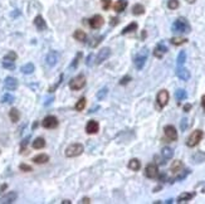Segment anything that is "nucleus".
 I'll return each instance as SVG.
<instances>
[{
    "label": "nucleus",
    "mask_w": 205,
    "mask_h": 204,
    "mask_svg": "<svg viewBox=\"0 0 205 204\" xmlns=\"http://www.w3.org/2000/svg\"><path fill=\"white\" fill-rule=\"evenodd\" d=\"M171 29L172 32H177V33H189L191 30V27L185 18H179L174 22Z\"/></svg>",
    "instance_id": "nucleus-1"
},
{
    "label": "nucleus",
    "mask_w": 205,
    "mask_h": 204,
    "mask_svg": "<svg viewBox=\"0 0 205 204\" xmlns=\"http://www.w3.org/2000/svg\"><path fill=\"white\" fill-rule=\"evenodd\" d=\"M83 151H84V148L82 144H79V142L72 144L66 149V156L67 158H76V156H79Z\"/></svg>",
    "instance_id": "nucleus-2"
},
{
    "label": "nucleus",
    "mask_w": 205,
    "mask_h": 204,
    "mask_svg": "<svg viewBox=\"0 0 205 204\" xmlns=\"http://www.w3.org/2000/svg\"><path fill=\"white\" fill-rule=\"evenodd\" d=\"M202 137H204V132H202L201 130H195V131H192L191 135L187 137L186 145H187L189 148H194V146H196V145L202 140Z\"/></svg>",
    "instance_id": "nucleus-3"
},
{
    "label": "nucleus",
    "mask_w": 205,
    "mask_h": 204,
    "mask_svg": "<svg viewBox=\"0 0 205 204\" xmlns=\"http://www.w3.org/2000/svg\"><path fill=\"white\" fill-rule=\"evenodd\" d=\"M147 57H149V51H147V48H144L141 52H139L137 53V56L135 57V67L139 69V71H141L142 68H144V66H145V63H146V61H147Z\"/></svg>",
    "instance_id": "nucleus-4"
},
{
    "label": "nucleus",
    "mask_w": 205,
    "mask_h": 204,
    "mask_svg": "<svg viewBox=\"0 0 205 204\" xmlns=\"http://www.w3.org/2000/svg\"><path fill=\"white\" fill-rule=\"evenodd\" d=\"M84 86H86V77L83 74H79V76L72 78L71 82H69V88L72 91H79Z\"/></svg>",
    "instance_id": "nucleus-5"
},
{
    "label": "nucleus",
    "mask_w": 205,
    "mask_h": 204,
    "mask_svg": "<svg viewBox=\"0 0 205 204\" xmlns=\"http://www.w3.org/2000/svg\"><path fill=\"white\" fill-rule=\"evenodd\" d=\"M169 92L166 89H161L159 93H157V97H156V102H157V106L159 109H164L167 102H169Z\"/></svg>",
    "instance_id": "nucleus-6"
},
{
    "label": "nucleus",
    "mask_w": 205,
    "mask_h": 204,
    "mask_svg": "<svg viewBox=\"0 0 205 204\" xmlns=\"http://www.w3.org/2000/svg\"><path fill=\"white\" fill-rule=\"evenodd\" d=\"M88 23H89V27L92 28V29H99L102 25H103V23H105V19H103V17L102 15H93L89 20H88Z\"/></svg>",
    "instance_id": "nucleus-7"
},
{
    "label": "nucleus",
    "mask_w": 205,
    "mask_h": 204,
    "mask_svg": "<svg viewBox=\"0 0 205 204\" xmlns=\"http://www.w3.org/2000/svg\"><path fill=\"white\" fill-rule=\"evenodd\" d=\"M110 56H111V49H110V48H102V49L98 52V54H97L94 62H96L97 64H101V63H103Z\"/></svg>",
    "instance_id": "nucleus-8"
},
{
    "label": "nucleus",
    "mask_w": 205,
    "mask_h": 204,
    "mask_svg": "<svg viewBox=\"0 0 205 204\" xmlns=\"http://www.w3.org/2000/svg\"><path fill=\"white\" fill-rule=\"evenodd\" d=\"M145 175L147 176V178H150V179H155V178H157L159 176V168H157V165L156 164H149L147 166H146V169H145Z\"/></svg>",
    "instance_id": "nucleus-9"
},
{
    "label": "nucleus",
    "mask_w": 205,
    "mask_h": 204,
    "mask_svg": "<svg viewBox=\"0 0 205 204\" xmlns=\"http://www.w3.org/2000/svg\"><path fill=\"white\" fill-rule=\"evenodd\" d=\"M164 132H165V136L170 140V141H176L177 140V131L176 129L172 126V125H167L164 127Z\"/></svg>",
    "instance_id": "nucleus-10"
},
{
    "label": "nucleus",
    "mask_w": 205,
    "mask_h": 204,
    "mask_svg": "<svg viewBox=\"0 0 205 204\" xmlns=\"http://www.w3.org/2000/svg\"><path fill=\"white\" fill-rule=\"evenodd\" d=\"M42 125H43V127H45V129H55L57 126H58V120H57V117L55 116H47L44 120H43V122H42Z\"/></svg>",
    "instance_id": "nucleus-11"
},
{
    "label": "nucleus",
    "mask_w": 205,
    "mask_h": 204,
    "mask_svg": "<svg viewBox=\"0 0 205 204\" xmlns=\"http://www.w3.org/2000/svg\"><path fill=\"white\" fill-rule=\"evenodd\" d=\"M98 130H99V125H98L97 121L91 120V121L87 122V125H86V132H87V134H89V135H94V134L98 132Z\"/></svg>",
    "instance_id": "nucleus-12"
},
{
    "label": "nucleus",
    "mask_w": 205,
    "mask_h": 204,
    "mask_svg": "<svg viewBox=\"0 0 205 204\" xmlns=\"http://www.w3.org/2000/svg\"><path fill=\"white\" fill-rule=\"evenodd\" d=\"M176 76H177L181 81H189L190 77H191L190 72H189L186 68H184L182 66H180V67L176 68Z\"/></svg>",
    "instance_id": "nucleus-13"
},
{
    "label": "nucleus",
    "mask_w": 205,
    "mask_h": 204,
    "mask_svg": "<svg viewBox=\"0 0 205 204\" xmlns=\"http://www.w3.org/2000/svg\"><path fill=\"white\" fill-rule=\"evenodd\" d=\"M18 194L15 191H9L8 194L3 195L2 198H0V203H3V204H10V203H14L15 199H17Z\"/></svg>",
    "instance_id": "nucleus-14"
},
{
    "label": "nucleus",
    "mask_w": 205,
    "mask_h": 204,
    "mask_svg": "<svg viewBox=\"0 0 205 204\" xmlns=\"http://www.w3.org/2000/svg\"><path fill=\"white\" fill-rule=\"evenodd\" d=\"M165 53H167V47L164 43H159L154 49V56L156 58H162L165 56Z\"/></svg>",
    "instance_id": "nucleus-15"
},
{
    "label": "nucleus",
    "mask_w": 205,
    "mask_h": 204,
    "mask_svg": "<svg viewBox=\"0 0 205 204\" xmlns=\"http://www.w3.org/2000/svg\"><path fill=\"white\" fill-rule=\"evenodd\" d=\"M4 86L8 91H15L18 88V81L14 77H7L4 81Z\"/></svg>",
    "instance_id": "nucleus-16"
},
{
    "label": "nucleus",
    "mask_w": 205,
    "mask_h": 204,
    "mask_svg": "<svg viewBox=\"0 0 205 204\" xmlns=\"http://www.w3.org/2000/svg\"><path fill=\"white\" fill-rule=\"evenodd\" d=\"M45 62L49 67H53L57 64L58 62V53L55 51H50L48 54H47V58H45Z\"/></svg>",
    "instance_id": "nucleus-17"
},
{
    "label": "nucleus",
    "mask_w": 205,
    "mask_h": 204,
    "mask_svg": "<svg viewBox=\"0 0 205 204\" xmlns=\"http://www.w3.org/2000/svg\"><path fill=\"white\" fill-rule=\"evenodd\" d=\"M34 25H35L37 29L40 30V32H43V30L47 29V23H45V20L43 19L42 15H37V17L34 18Z\"/></svg>",
    "instance_id": "nucleus-18"
},
{
    "label": "nucleus",
    "mask_w": 205,
    "mask_h": 204,
    "mask_svg": "<svg viewBox=\"0 0 205 204\" xmlns=\"http://www.w3.org/2000/svg\"><path fill=\"white\" fill-rule=\"evenodd\" d=\"M126 8H127V0H117V3L113 7L116 13H122Z\"/></svg>",
    "instance_id": "nucleus-19"
},
{
    "label": "nucleus",
    "mask_w": 205,
    "mask_h": 204,
    "mask_svg": "<svg viewBox=\"0 0 205 204\" xmlns=\"http://www.w3.org/2000/svg\"><path fill=\"white\" fill-rule=\"evenodd\" d=\"M33 161L35 164H45V163L49 161V156L47 154H39V155H37V156L33 158Z\"/></svg>",
    "instance_id": "nucleus-20"
},
{
    "label": "nucleus",
    "mask_w": 205,
    "mask_h": 204,
    "mask_svg": "<svg viewBox=\"0 0 205 204\" xmlns=\"http://www.w3.org/2000/svg\"><path fill=\"white\" fill-rule=\"evenodd\" d=\"M129 168L132 170V171H139L141 169V161L139 159H131L129 161Z\"/></svg>",
    "instance_id": "nucleus-21"
},
{
    "label": "nucleus",
    "mask_w": 205,
    "mask_h": 204,
    "mask_svg": "<svg viewBox=\"0 0 205 204\" xmlns=\"http://www.w3.org/2000/svg\"><path fill=\"white\" fill-rule=\"evenodd\" d=\"M195 196V193H182L177 196V203H185L189 201L190 199H192Z\"/></svg>",
    "instance_id": "nucleus-22"
},
{
    "label": "nucleus",
    "mask_w": 205,
    "mask_h": 204,
    "mask_svg": "<svg viewBox=\"0 0 205 204\" xmlns=\"http://www.w3.org/2000/svg\"><path fill=\"white\" fill-rule=\"evenodd\" d=\"M73 38L77 39V40H79V42H86L87 34H86L83 30H81V29H77V30L73 33Z\"/></svg>",
    "instance_id": "nucleus-23"
},
{
    "label": "nucleus",
    "mask_w": 205,
    "mask_h": 204,
    "mask_svg": "<svg viewBox=\"0 0 205 204\" xmlns=\"http://www.w3.org/2000/svg\"><path fill=\"white\" fill-rule=\"evenodd\" d=\"M32 146H33V149H37V150L43 149V148L45 146V140H44L43 137H37V139L33 141Z\"/></svg>",
    "instance_id": "nucleus-24"
},
{
    "label": "nucleus",
    "mask_w": 205,
    "mask_h": 204,
    "mask_svg": "<svg viewBox=\"0 0 205 204\" xmlns=\"http://www.w3.org/2000/svg\"><path fill=\"white\" fill-rule=\"evenodd\" d=\"M161 155L164 156L165 160H169V159H171V158L174 156V150H172L171 148H169V146H165V148L161 150Z\"/></svg>",
    "instance_id": "nucleus-25"
},
{
    "label": "nucleus",
    "mask_w": 205,
    "mask_h": 204,
    "mask_svg": "<svg viewBox=\"0 0 205 204\" xmlns=\"http://www.w3.org/2000/svg\"><path fill=\"white\" fill-rule=\"evenodd\" d=\"M86 104H87V99H86V97H81V98L77 101L76 106H74L76 111H83V110H84V107H86Z\"/></svg>",
    "instance_id": "nucleus-26"
},
{
    "label": "nucleus",
    "mask_w": 205,
    "mask_h": 204,
    "mask_svg": "<svg viewBox=\"0 0 205 204\" xmlns=\"http://www.w3.org/2000/svg\"><path fill=\"white\" fill-rule=\"evenodd\" d=\"M137 23L136 22H132L131 24H129L127 27H125L124 29H122V32H121V34H127V33H131V32H135V30H137Z\"/></svg>",
    "instance_id": "nucleus-27"
},
{
    "label": "nucleus",
    "mask_w": 205,
    "mask_h": 204,
    "mask_svg": "<svg viewBox=\"0 0 205 204\" xmlns=\"http://www.w3.org/2000/svg\"><path fill=\"white\" fill-rule=\"evenodd\" d=\"M9 117L13 122H18L20 120V112L17 110V109H12L10 112H9Z\"/></svg>",
    "instance_id": "nucleus-28"
},
{
    "label": "nucleus",
    "mask_w": 205,
    "mask_h": 204,
    "mask_svg": "<svg viewBox=\"0 0 205 204\" xmlns=\"http://www.w3.org/2000/svg\"><path fill=\"white\" fill-rule=\"evenodd\" d=\"M175 97H176V99H177V104H179L180 101H182V99H185V98L187 97V93H186V91H185V89L179 88V89L175 92Z\"/></svg>",
    "instance_id": "nucleus-29"
},
{
    "label": "nucleus",
    "mask_w": 205,
    "mask_h": 204,
    "mask_svg": "<svg viewBox=\"0 0 205 204\" xmlns=\"http://www.w3.org/2000/svg\"><path fill=\"white\" fill-rule=\"evenodd\" d=\"M145 13V8L141 4H135L132 7V14L134 15H142Z\"/></svg>",
    "instance_id": "nucleus-30"
},
{
    "label": "nucleus",
    "mask_w": 205,
    "mask_h": 204,
    "mask_svg": "<svg viewBox=\"0 0 205 204\" xmlns=\"http://www.w3.org/2000/svg\"><path fill=\"white\" fill-rule=\"evenodd\" d=\"M181 169H182V163L180 161V160H175L174 163H172V165H171V171L174 173V174H176V173H180L181 171Z\"/></svg>",
    "instance_id": "nucleus-31"
},
{
    "label": "nucleus",
    "mask_w": 205,
    "mask_h": 204,
    "mask_svg": "<svg viewBox=\"0 0 205 204\" xmlns=\"http://www.w3.org/2000/svg\"><path fill=\"white\" fill-rule=\"evenodd\" d=\"M22 72L24 74H32L34 72V64L33 63H27L22 67Z\"/></svg>",
    "instance_id": "nucleus-32"
},
{
    "label": "nucleus",
    "mask_w": 205,
    "mask_h": 204,
    "mask_svg": "<svg viewBox=\"0 0 205 204\" xmlns=\"http://www.w3.org/2000/svg\"><path fill=\"white\" fill-rule=\"evenodd\" d=\"M189 174H190V170H189V169H186V170H184V171H182L181 174H179V175H176V176H175L174 179H171V180H170V183H174V181H180V180H184V179H185V178H186V176H187Z\"/></svg>",
    "instance_id": "nucleus-33"
},
{
    "label": "nucleus",
    "mask_w": 205,
    "mask_h": 204,
    "mask_svg": "<svg viewBox=\"0 0 205 204\" xmlns=\"http://www.w3.org/2000/svg\"><path fill=\"white\" fill-rule=\"evenodd\" d=\"M185 61H186V53H185V51H181V52L179 53V56H177V59H176L177 67H180V66H184Z\"/></svg>",
    "instance_id": "nucleus-34"
},
{
    "label": "nucleus",
    "mask_w": 205,
    "mask_h": 204,
    "mask_svg": "<svg viewBox=\"0 0 205 204\" xmlns=\"http://www.w3.org/2000/svg\"><path fill=\"white\" fill-rule=\"evenodd\" d=\"M170 42H171V44H174V46H181V44H185V43L187 42V39H186V38H177V37H174V38L170 39Z\"/></svg>",
    "instance_id": "nucleus-35"
},
{
    "label": "nucleus",
    "mask_w": 205,
    "mask_h": 204,
    "mask_svg": "<svg viewBox=\"0 0 205 204\" xmlns=\"http://www.w3.org/2000/svg\"><path fill=\"white\" fill-rule=\"evenodd\" d=\"M179 5H180L179 0H169V2H167V8H169V9H171V10L177 9V8H179Z\"/></svg>",
    "instance_id": "nucleus-36"
},
{
    "label": "nucleus",
    "mask_w": 205,
    "mask_h": 204,
    "mask_svg": "<svg viewBox=\"0 0 205 204\" xmlns=\"http://www.w3.org/2000/svg\"><path fill=\"white\" fill-rule=\"evenodd\" d=\"M107 92H108V88H107V87H103L102 89H99V91L97 92V99H103V98L106 97Z\"/></svg>",
    "instance_id": "nucleus-37"
},
{
    "label": "nucleus",
    "mask_w": 205,
    "mask_h": 204,
    "mask_svg": "<svg viewBox=\"0 0 205 204\" xmlns=\"http://www.w3.org/2000/svg\"><path fill=\"white\" fill-rule=\"evenodd\" d=\"M13 101H14V96L10 93H5L2 98V102H4V104H12Z\"/></svg>",
    "instance_id": "nucleus-38"
},
{
    "label": "nucleus",
    "mask_w": 205,
    "mask_h": 204,
    "mask_svg": "<svg viewBox=\"0 0 205 204\" xmlns=\"http://www.w3.org/2000/svg\"><path fill=\"white\" fill-rule=\"evenodd\" d=\"M3 67L4 68H7V69H9V71H13V69H15V64H14V62H12V61H3Z\"/></svg>",
    "instance_id": "nucleus-39"
},
{
    "label": "nucleus",
    "mask_w": 205,
    "mask_h": 204,
    "mask_svg": "<svg viewBox=\"0 0 205 204\" xmlns=\"http://www.w3.org/2000/svg\"><path fill=\"white\" fill-rule=\"evenodd\" d=\"M192 159H194L195 163H202V161L205 160V154H202V153H197V154L194 155Z\"/></svg>",
    "instance_id": "nucleus-40"
},
{
    "label": "nucleus",
    "mask_w": 205,
    "mask_h": 204,
    "mask_svg": "<svg viewBox=\"0 0 205 204\" xmlns=\"http://www.w3.org/2000/svg\"><path fill=\"white\" fill-rule=\"evenodd\" d=\"M82 57V53L79 52L76 57H74V59H73V62H72V64H71V69H74V68H77V66H78V62H79V58Z\"/></svg>",
    "instance_id": "nucleus-41"
},
{
    "label": "nucleus",
    "mask_w": 205,
    "mask_h": 204,
    "mask_svg": "<svg viewBox=\"0 0 205 204\" xmlns=\"http://www.w3.org/2000/svg\"><path fill=\"white\" fill-rule=\"evenodd\" d=\"M4 59H5V61H12V62H14V61L17 59V53H15V52H9V53H7V56L4 57Z\"/></svg>",
    "instance_id": "nucleus-42"
},
{
    "label": "nucleus",
    "mask_w": 205,
    "mask_h": 204,
    "mask_svg": "<svg viewBox=\"0 0 205 204\" xmlns=\"http://www.w3.org/2000/svg\"><path fill=\"white\" fill-rule=\"evenodd\" d=\"M111 0H101V4H102V9L103 10H108L111 7Z\"/></svg>",
    "instance_id": "nucleus-43"
},
{
    "label": "nucleus",
    "mask_w": 205,
    "mask_h": 204,
    "mask_svg": "<svg viewBox=\"0 0 205 204\" xmlns=\"http://www.w3.org/2000/svg\"><path fill=\"white\" fill-rule=\"evenodd\" d=\"M62 79H63V74H60V76H59V79H58V82H57L54 86H52V87L49 88V92H54V91L58 88V86L62 83Z\"/></svg>",
    "instance_id": "nucleus-44"
},
{
    "label": "nucleus",
    "mask_w": 205,
    "mask_h": 204,
    "mask_svg": "<svg viewBox=\"0 0 205 204\" xmlns=\"http://www.w3.org/2000/svg\"><path fill=\"white\" fill-rule=\"evenodd\" d=\"M19 169L23 170V171H27V173H29V171L33 170V168H32L30 165H28V164H20V165H19Z\"/></svg>",
    "instance_id": "nucleus-45"
},
{
    "label": "nucleus",
    "mask_w": 205,
    "mask_h": 204,
    "mask_svg": "<svg viewBox=\"0 0 205 204\" xmlns=\"http://www.w3.org/2000/svg\"><path fill=\"white\" fill-rule=\"evenodd\" d=\"M130 81H131V77H130V76H125L124 78H121L120 84H121V86H125V84H127Z\"/></svg>",
    "instance_id": "nucleus-46"
},
{
    "label": "nucleus",
    "mask_w": 205,
    "mask_h": 204,
    "mask_svg": "<svg viewBox=\"0 0 205 204\" xmlns=\"http://www.w3.org/2000/svg\"><path fill=\"white\" fill-rule=\"evenodd\" d=\"M103 38H105L103 35H101V37H98V38H96V39H94V42H93V43H92L91 46H92L93 48H94V47H97V46H98V44H99V43L102 42V39H103Z\"/></svg>",
    "instance_id": "nucleus-47"
},
{
    "label": "nucleus",
    "mask_w": 205,
    "mask_h": 204,
    "mask_svg": "<svg viewBox=\"0 0 205 204\" xmlns=\"http://www.w3.org/2000/svg\"><path fill=\"white\" fill-rule=\"evenodd\" d=\"M86 64H87V66H89V67L93 64V54H92V53H91V54L87 57V59H86Z\"/></svg>",
    "instance_id": "nucleus-48"
},
{
    "label": "nucleus",
    "mask_w": 205,
    "mask_h": 204,
    "mask_svg": "<svg viewBox=\"0 0 205 204\" xmlns=\"http://www.w3.org/2000/svg\"><path fill=\"white\" fill-rule=\"evenodd\" d=\"M186 126H187V120H186V119H182V120H181V124H180L181 131H185V130H186Z\"/></svg>",
    "instance_id": "nucleus-49"
},
{
    "label": "nucleus",
    "mask_w": 205,
    "mask_h": 204,
    "mask_svg": "<svg viewBox=\"0 0 205 204\" xmlns=\"http://www.w3.org/2000/svg\"><path fill=\"white\" fill-rule=\"evenodd\" d=\"M29 139H30V136H28L27 139H24V140H23V142H22V149H20V150H22V153L25 150V146L28 145V141H29Z\"/></svg>",
    "instance_id": "nucleus-50"
},
{
    "label": "nucleus",
    "mask_w": 205,
    "mask_h": 204,
    "mask_svg": "<svg viewBox=\"0 0 205 204\" xmlns=\"http://www.w3.org/2000/svg\"><path fill=\"white\" fill-rule=\"evenodd\" d=\"M110 24L112 25V27H115V25H117L118 24V18H111V22H110Z\"/></svg>",
    "instance_id": "nucleus-51"
},
{
    "label": "nucleus",
    "mask_w": 205,
    "mask_h": 204,
    "mask_svg": "<svg viewBox=\"0 0 205 204\" xmlns=\"http://www.w3.org/2000/svg\"><path fill=\"white\" fill-rule=\"evenodd\" d=\"M190 110H191V105H190V104H186V105L184 106V111H185V112H189Z\"/></svg>",
    "instance_id": "nucleus-52"
},
{
    "label": "nucleus",
    "mask_w": 205,
    "mask_h": 204,
    "mask_svg": "<svg viewBox=\"0 0 205 204\" xmlns=\"http://www.w3.org/2000/svg\"><path fill=\"white\" fill-rule=\"evenodd\" d=\"M201 106H202V107L205 109V94H204V96L201 97Z\"/></svg>",
    "instance_id": "nucleus-53"
},
{
    "label": "nucleus",
    "mask_w": 205,
    "mask_h": 204,
    "mask_svg": "<svg viewBox=\"0 0 205 204\" xmlns=\"http://www.w3.org/2000/svg\"><path fill=\"white\" fill-rule=\"evenodd\" d=\"M81 203H89V198H83L81 200Z\"/></svg>",
    "instance_id": "nucleus-54"
},
{
    "label": "nucleus",
    "mask_w": 205,
    "mask_h": 204,
    "mask_svg": "<svg viewBox=\"0 0 205 204\" xmlns=\"http://www.w3.org/2000/svg\"><path fill=\"white\" fill-rule=\"evenodd\" d=\"M52 101H53V98H49L47 102H45V106H48V105H50L52 104Z\"/></svg>",
    "instance_id": "nucleus-55"
},
{
    "label": "nucleus",
    "mask_w": 205,
    "mask_h": 204,
    "mask_svg": "<svg viewBox=\"0 0 205 204\" xmlns=\"http://www.w3.org/2000/svg\"><path fill=\"white\" fill-rule=\"evenodd\" d=\"M196 2V0H186V3H189V4H194Z\"/></svg>",
    "instance_id": "nucleus-56"
},
{
    "label": "nucleus",
    "mask_w": 205,
    "mask_h": 204,
    "mask_svg": "<svg viewBox=\"0 0 205 204\" xmlns=\"http://www.w3.org/2000/svg\"><path fill=\"white\" fill-rule=\"evenodd\" d=\"M62 203H63V204H66V203H67V204H71V203H72V201H71V200H63V201H62Z\"/></svg>",
    "instance_id": "nucleus-57"
},
{
    "label": "nucleus",
    "mask_w": 205,
    "mask_h": 204,
    "mask_svg": "<svg viewBox=\"0 0 205 204\" xmlns=\"http://www.w3.org/2000/svg\"><path fill=\"white\" fill-rule=\"evenodd\" d=\"M0 153H2V151H0Z\"/></svg>",
    "instance_id": "nucleus-58"
}]
</instances>
